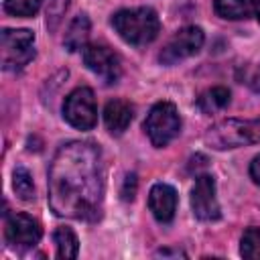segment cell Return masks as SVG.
<instances>
[{
	"instance_id": "2e32d148",
	"label": "cell",
	"mask_w": 260,
	"mask_h": 260,
	"mask_svg": "<svg viewBox=\"0 0 260 260\" xmlns=\"http://www.w3.org/2000/svg\"><path fill=\"white\" fill-rule=\"evenodd\" d=\"M53 242H55V248H57V256L59 258H65V260H71L77 256L79 252V240L75 236V232L71 228H57L55 234H53Z\"/></svg>"
},
{
	"instance_id": "6da1fadb",
	"label": "cell",
	"mask_w": 260,
	"mask_h": 260,
	"mask_svg": "<svg viewBox=\"0 0 260 260\" xmlns=\"http://www.w3.org/2000/svg\"><path fill=\"white\" fill-rule=\"evenodd\" d=\"M104 175L91 142L63 144L49 167V203L61 217L95 221L102 213Z\"/></svg>"
},
{
	"instance_id": "8992f818",
	"label": "cell",
	"mask_w": 260,
	"mask_h": 260,
	"mask_svg": "<svg viewBox=\"0 0 260 260\" xmlns=\"http://www.w3.org/2000/svg\"><path fill=\"white\" fill-rule=\"evenodd\" d=\"M63 118L77 130H91L98 122V106L89 87L73 89L63 102Z\"/></svg>"
},
{
	"instance_id": "44dd1931",
	"label": "cell",
	"mask_w": 260,
	"mask_h": 260,
	"mask_svg": "<svg viewBox=\"0 0 260 260\" xmlns=\"http://www.w3.org/2000/svg\"><path fill=\"white\" fill-rule=\"evenodd\" d=\"M136 185H138L136 175H134V173L126 175V179H124V187H122V191H120V195H122L124 201H132V199H134V195H136Z\"/></svg>"
},
{
	"instance_id": "4fadbf2b",
	"label": "cell",
	"mask_w": 260,
	"mask_h": 260,
	"mask_svg": "<svg viewBox=\"0 0 260 260\" xmlns=\"http://www.w3.org/2000/svg\"><path fill=\"white\" fill-rule=\"evenodd\" d=\"M89 30H91V22H89L87 14H77V16L71 20V24H69V28H67V32H65V39H63L65 49L71 51V53L83 49V47L87 45Z\"/></svg>"
},
{
	"instance_id": "5b68a950",
	"label": "cell",
	"mask_w": 260,
	"mask_h": 260,
	"mask_svg": "<svg viewBox=\"0 0 260 260\" xmlns=\"http://www.w3.org/2000/svg\"><path fill=\"white\" fill-rule=\"evenodd\" d=\"M35 35L26 28H4L0 37V53L4 69H22L35 57Z\"/></svg>"
},
{
	"instance_id": "ac0fdd59",
	"label": "cell",
	"mask_w": 260,
	"mask_h": 260,
	"mask_svg": "<svg viewBox=\"0 0 260 260\" xmlns=\"http://www.w3.org/2000/svg\"><path fill=\"white\" fill-rule=\"evenodd\" d=\"M240 254L248 260H260V228H248L240 242Z\"/></svg>"
},
{
	"instance_id": "603a6c76",
	"label": "cell",
	"mask_w": 260,
	"mask_h": 260,
	"mask_svg": "<svg viewBox=\"0 0 260 260\" xmlns=\"http://www.w3.org/2000/svg\"><path fill=\"white\" fill-rule=\"evenodd\" d=\"M250 177L254 179V183L260 185V156H256L252 160V165H250Z\"/></svg>"
},
{
	"instance_id": "d4e9b609",
	"label": "cell",
	"mask_w": 260,
	"mask_h": 260,
	"mask_svg": "<svg viewBox=\"0 0 260 260\" xmlns=\"http://www.w3.org/2000/svg\"><path fill=\"white\" fill-rule=\"evenodd\" d=\"M158 256H167V254H175V256H185V252H181V250H175V252H171V250H160V252H156Z\"/></svg>"
},
{
	"instance_id": "7c38bea8",
	"label": "cell",
	"mask_w": 260,
	"mask_h": 260,
	"mask_svg": "<svg viewBox=\"0 0 260 260\" xmlns=\"http://www.w3.org/2000/svg\"><path fill=\"white\" fill-rule=\"evenodd\" d=\"M134 118V108L130 102L126 100H110L104 108V122H106V128L120 136L132 122Z\"/></svg>"
},
{
	"instance_id": "5bb4252c",
	"label": "cell",
	"mask_w": 260,
	"mask_h": 260,
	"mask_svg": "<svg viewBox=\"0 0 260 260\" xmlns=\"http://www.w3.org/2000/svg\"><path fill=\"white\" fill-rule=\"evenodd\" d=\"M213 8H215V12H217L221 18H228V20H242V18L252 16V12H254V2H252V0H215V2H213Z\"/></svg>"
},
{
	"instance_id": "8fae6325",
	"label": "cell",
	"mask_w": 260,
	"mask_h": 260,
	"mask_svg": "<svg viewBox=\"0 0 260 260\" xmlns=\"http://www.w3.org/2000/svg\"><path fill=\"white\" fill-rule=\"evenodd\" d=\"M148 207L156 221L169 223L177 211V191L167 183L152 185V189L148 193Z\"/></svg>"
},
{
	"instance_id": "277c9868",
	"label": "cell",
	"mask_w": 260,
	"mask_h": 260,
	"mask_svg": "<svg viewBox=\"0 0 260 260\" xmlns=\"http://www.w3.org/2000/svg\"><path fill=\"white\" fill-rule=\"evenodd\" d=\"M144 130L156 148L167 146L181 132V118L171 102H158L152 106L144 120Z\"/></svg>"
},
{
	"instance_id": "7a4b0ae2",
	"label": "cell",
	"mask_w": 260,
	"mask_h": 260,
	"mask_svg": "<svg viewBox=\"0 0 260 260\" xmlns=\"http://www.w3.org/2000/svg\"><path fill=\"white\" fill-rule=\"evenodd\" d=\"M112 24L116 32L130 45L142 47L156 39L160 30V20L152 8L140 6V8H126L118 10L112 16Z\"/></svg>"
},
{
	"instance_id": "ba28073f",
	"label": "cell",
	"mask_w": 260,
	"mask_h": 260,
	"mask_svg": "<svg viewBox=\"0 0 260 260\" xmlns=\"http://www.w3.org/2000/svg\"><path fill=\"white\" fill-rule=\"evenodd\" d=\"M41 236H43L41 223L37 219H32L30 215H26V213L6 215V221H4V238H6V242H8L10 248L22 252V250L32 248L35 244H39Z\"/></svg>"
},
{
	"instance_id": "9c48e42d",
	"label": "cell",
	"mask_w": 260,
	"mask_h": 260,
	"mask_svg": "<svg viewBox=\"0 0 260 260\" xmlns=\"http://www.w3.org/2000/svg\"><path fill=\"white\" fill-rule=\"evenodd\" d=\"M83 53V63L85 67L95 73L98 77H102V81L106 83H116L122 75V65H120V59L118 55L104 47V45H85L81 49Z\"/></svg>"
},
{
	"instance_id": "e0dca14e",
	"label": "cell",
	"mask_w": 260,
	"mask_h": 260,
	"mask_svg": "<svg viewBox=\"0 0 260 260\" xmlns=\"http://www.w3.org/2000/svg\"><path fill=\"white\" fill-rule=\"evenodd\" d=\"M12 187L18 199L22 201H30L35 197V185H32V177L24 167H16L12 173Z\"/></svg>"
},
{
	"instance_id": "9a60e30c",
	"label": "cell",
	"mask_w": 260,
	"mask_h": 260,
	"mask_svg": "<svg viewBox=\"0 0 260 260\" xmlns=\"http://www.w3.org/2000/svg\"><path fill=\"white\" fill-rule=\"evenodd\" d=\"M228 104H230V89L228 87H221V85H215V87L203 91L197 98V106L205 114H213L217 110H223Z\"/></svg>"
},
{
	"instance_id": "484cf974",
	"label": "cell",
	"mask_w": 260,
	"mask_h": 260,
	"mask_svg": "<svg viewBox=\"0 0 260 260\" xmlns=\"http://www.w3.org/2000/svg\"><path fill=\"white\" fill-rule=\"evenodd\" d=\"M254 12H256V18H258V22H260V0L254 2Z\"/></svg>"
},
{
	"instance_id": "30bf717a",
	"label": "cell",
	"mask_w": 260,
	"mask_h": 260,
	"mask_svg": "<svg viewBox=\"0 0 260 260\" xmlns=\"http://www.w3.org/2000/svg\"><path fill=\"white\" fill-rule=\"evenodd\" d=\"M191 209L201 221L219 219V203L215 197V181L211 175H199L191 189Z\"/></svg>"
},
{
	"instance_id": "ffe728a7",
	"label": "cell",
	"mask_w": 260,
	"mask_h": 260,
	"mask_svg": "<svg viewBox=\"0 0 260 260\" xmlns=\"http://www.w3.org/2000/svg\"><path fill=\"white\" fill-rule=\"evenodd\" d=\"M67 6H69V0H49V4H47V26H49V30L57 28V24L61 22Z\"/></svg>"
},
{
	"instance_id": "cb8c5ba5",
	"label": "cell",
	"mask_w": 260,
	"mask_h": 260,
	"mask_svg": "<svg viewBox=\"0 0 260 260\" xmlns=\"http://www.w3.org/2000/svg\"><path fill=\"white\" fill-rule=\"evenodd\" d=\"M250 85H252L254 91H260V75H254L252 81H250Z\"/></svg>"
},
{
	"instance_id": "3957f363",
	"label": "cell",
	"mask_w": 260,
	"mask_h": 260,
	"mask_svg": "<svg viewBox=\"0 0 260 260\" xmlns=\"http://www.w3.org/2000/svg\"><path fill=\"white\" fill-rule=\"evenodd\" d=\"M252 142H260V118L223 120L205 132V144L217 150L238 148Z\"/></svg>"
},
{
	"instance_id": "52a82bcc",
	"label": "cell",
	"mask_w": 260,
	"mask_h": 260,
	"mask_svg": "<svg viewBox=\"0 0 260 260\" xmlns=\"http://www.w3.org/2000/svg\"><path fill=\"white\" fill-rule=\"evenodd\" d=\"M203 41H205V35L199 26H185L169 39V43L162 47L158 59L165 65H175V63L199 53V49L203 47Z\"/></svg>"
},
{
	"instance_id": "d6986e66",
	"label": "cell",
	"mask_w": 260,
	"mask_h": 260,
	"mask_svg": "<svg viewBox=\"0 0 260 260\" xmlns=\"http://www.w3.org/2000/svg\"><path fill=\"white\" fill-rule=\"evenodd\" d=\"M41 8V0H4V10L12 16H35Z\"/></svg>"
},
{
	"instance_id": "7402d4cb",
	"label": "cell",
	"mask_w": 260,
	"mask_h": 260,
	"mask_svg": "<svg viewBox=\"0 0 260 260\" xmlns=\"http://www.w3.org/2000/svg\"><path fill=\"white\" fill-rule=\"evenodd\" d=\"M207 165V158L203 156V154H195L191 160H189V171L193 173V171H197L199 167H205Z\"/></svg>"
}]
</instances>
